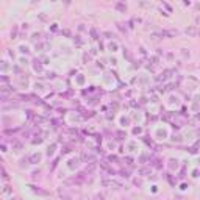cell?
Instances as JSON below:
<instances>
[{
    "mask_svg": "<svg viewBox=\"0 0 200 200\" xmlns=\"http://www.w3.org/2000/svg\"><path fill=\"white\" fill-rule=\"evenodd\" d=\"M102 186L105 188H111V189H121V183L114 181V180H102Z\"/></svg>",
    "mask_w": 200,
    "mask_h": 200,
    "instance_id": "obj_1",
    "label": "cell"
},
{
    "mask_svg": "<svg viewBox=\"0 0 200 200\" xmlns=\"http://www.w3.org/2000/svg\"><path fill=\"white\" fill-rule=\"evenodd\" d=\"M58 194H59V197H61L63 200H72V197H70V195H67V194H63V191H61V189L58 191Z\"/></svg>",
    "mask_w": 200,
    "mask_h": 200,
    "instance_id": "obj_2",
    "label": "cell"
},
{
    "mask_svg": "<svg viewBox=\"0 0 200 200\" xmlns=\"http://www.w3.org/2000/svg\"><path fill=\"white\" fill-rule=\"evenodd\" d=\"M33 188V191L36 192V194H39V195H47V191H42V189H38L36 186H31Z\"/></svg>",
    "mask_w": 200,
    "mask_h": 200,
    "instance_id": "obj_3",
    "label": "cell"
},
{
    "mask_svg": "<svg viewBox=\"0 0 200 200\" xmlns=\"http://www.w3.org/2000/svg\"><path fill=\"white\" fill-rule=\"evenodd\" d=\"M116 8H117L119 11L125 13V10H127V5H124V3H116Z\"/></svg>",
    "mask_w": 200,
    "mask_h": 200,
    "instance_id": "obj_4",
    "label": "cell"
},
{
    "mask_svg": "<svg viewBox=\"0 0 200 200\" xmlns=\"http://www.w3.org/2000/svg\"><path fill=\"white\" fill-rule=\"evenodd\" d=\"M39 159H41V156H39V155H33V156H30V161H31L33 164H36Z\"/></svg>",
    "mask_w": 200,
    "mask_h": 200,
    "instance_id": "obj_5",
    "label": "cell"
},
{
    "mask_svg": "<svg viewBox=\"0 0 200 200\" xmlns=\"http://www.w3.org/2000/svg\"><path fill=\"white\" fill-rule=\"evenodd\" d=\"M186 33H188V34H191V36H195V34H197V30H195V28H188V30H186Z\"/></svg>",
    "mask_w": 200,
    "mask_h": 200,
    "instance_id": "obj_6",
    "label": "cell"
},
{
    "mask_svg": "<svg viewBox=\"0 0 200 200\" xmlns=\"http://www.w3.org/2000/svg\"><path fill=\"white\" fill-rule=\"evenodd\" d=\"M94 169H95V164H94V163H91V164H89V167H88V170L91 172V170H94Z\"/></svg>",
    "mask_w": 200,
    "mask_h": 200,
    "instance_id": "obj_7",
    "label": "cell"
},
{
    "mask_svg": "<svg viewBox=\"0 0 200 200\" xmlns=\"http://www.w3.org/2000/svg\"><path fill=\"white\" fill-rule=\"evenodd\" d=\"M95 200H103V197L102 195H95Z\"/></svg>",
    "mask_w": 200,
    "mask_h": 200,
    "instance_id": "obj_8",
    "label": "cell"
},
{
    "mask_svg": "<svg viewBox=\"0 0 200 200\" xmlns=\"http://www.w3.org/2000/svg\"><path fill=\"white\" fill-rule=\"evenodd\" d=\"M13 200H21V198H13Z\"/></svg>",
    "mask_w": 200,
    "mask_h": 200,
    "instance_id": "obj_9",
    "label": "cell"
},
{
    "mask_svg": "<svg viewBox=\"0 0 200 200\" xmlns=\"http://www.w3.org/2000/svg\"><path fill=\"white\" fill-rule=\"evenodd\" d=\"M198 34H200V31H198Z\"/></svg>",
    "mask_w": 200,
    "mask_h": 200,
    "instance_id": "obj_10",
    "label": "cell"
}]
</instances>
